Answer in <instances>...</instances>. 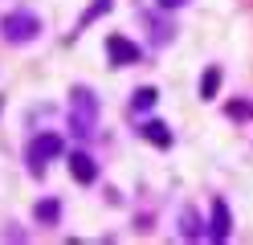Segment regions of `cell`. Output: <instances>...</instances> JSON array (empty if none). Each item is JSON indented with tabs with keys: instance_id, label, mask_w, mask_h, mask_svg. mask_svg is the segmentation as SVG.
<instances>
[{
	"instance_id": "6da1fadb",
	"label": "cell",
	"mask_w": 253,
	"mask_h": 245,
	"mask_svg": "<svg viewBox=\"0 0 253 245\" xmlns=\"http://www.w3.org/2000/svg\"><path fill=\"white\" fill-rule=\"evenodd\" d=\"M94 127H98V98L86 86H74L70 90V131L78 139H86L94 135Z\"/></svg>"
},
{
	"instance_id": "7a4b0ae2",
	"label": "cell",
	"mask_w": 253,
	"mask_h": 245,
	"mask_svg": "<svg viewBox=\"0 0 253 245\" xmlns=\"http://www.w3.org/2000/svg\"><path fill=\"white\" fill-rule=\"evenodd\" d=\"M0 33H4V41H12V45H29V41H37L41 37V21L33 12H8L4 16V25H0Z\"/></svg>"
},
{
	"instance_id": "3957f363",
	"label": "cell",
	"mask_w": 253,
	"mask_h": 245,
	"mask_svg": "<svg viewBox=\"0 0 253 245\" xmlns=\"http://www.w3.org/2000/svg\"><path fill=\"white\" fill-rule=\"evenodd\" d=\"M61 151H66L61 135H53V131L37 135L33 143H29V168H33V176H45V163H49V159H57Z\"/></svg>"
},
{
	"instance_id": "277c9868",
	"label": "cell",
	"mask_w": 253,
	"mask_h": 245,
	"mask_svg": "<svg viewBox=\"0 0 253 245\" xmlns=\"http://www.w3.org/2000/svg\"><path fill=\"white\" fill-rule=\"evenodd\" d=\"M106 53H110V65H135V61H139V45H135L131 37L110 33V37H106Z\"/></svg>"
},
{
	"instance_id": "5b68a950",
	"label": "cell",
	"mask_w": 253,
	"mask_h": 245,
	"mask_svg": "<svg viewBox=\"0 0 253 245\" xmlns=\"http://www.w3.org/2000/svg\"><path fill=\"white\" fill-rule=\"evenodd\" d=\"M229 229H233L229 204L216 196V200H212V212H209V237H212V241H229Z\"/></svg>"
},
{
	"instance_id": "8992f818",
	"label": "cell",
	"mask_w": 253,
	"mask_h": 245,
	"mask_svg": "<svg viewBox=\"0 0 253 245\" xmlns=\"http://www.w3.org/2000/svg\"><path fill=\"white\" fill-rule=\"evenodd\" d=\"M70 176L78 180V184H94V180H98V163H94L86 151H74L70 155Z\"/></svg>"
},
{
	"instance_id": "52a82bcc",
	"label": "cell",
	"mask_w": 253,
	"mask_h": 245,
	"mask_svg": "<svg viewBox=\"0 0 253 245\" xmlns=\"http://www.w3.org/2000/svg\"><path fill=\"white\" fill-rule=\"evenodd\" d=\"M139 131H143V139H147V143H155V147H171V131H168V123H160V119H147Z\"/></svg>"
},
{
	"instance_id": "ba28073f",
	"label": "cell",
	"mask_w": 253,
	"mask_h": 245,
	"mask_svg": "<svg viewBox=\"0 0 253 245\" xmlns=\"http://www.w3.org/2000/svg\"><path fill=\"white\" fill-rule=\"evenodd\" d=\"M220 82H225V74H220V65H209V70L200 74V98H204V102H212V98H216Z\"/></svg>"
},
{
	"instance_id": "9c48e42d",
	"label": "cell",
	"mask_w": 253,
	"mask_h": 245,
	"mask_svg": "<svg viewBox=\"0 0 253 245\" xmlns=\"http://www.w3.org/2000/svg\"><path fill=\"white\" fill-rule=\"evenodd\" d=\"M33 217H37L41 225H53V221L61 217V200H53V196H45V200H37V208H33Z\"/></svg>"
},
{
	"instance_id": "30bf717a",
	"label": "cell",
	"mask_w": 253,
	"mask_h": 245,
	"mask_svg": "<svg viewBox=\"0 0 253 245\" xmlns=\"http://www.w3.org/2000/svg\"><path fill=\"white\" fill-rule=\"evenodd\" d=\"M155 102H160V90H155V86H139L135 98H131V106H135V110H151Z\"/></svg>"
},
{
	"instance_id": "8fae6325",
	"label": "cell",
	"mask_w": 253,
	"mask_h": 245,
	"mask_svg": "<svg viewBox=\"0 0 253 245\" xmlns=\"http://www.w3.org/2000/svg\"><path fill=\"white\" fill-rule=\"evenodd\" d=\"M110 4H115V0H94V4L82 12V21H78V29H86V25H94V21H98V16H106L110 12Z\"/></svg>"
},
{
	"instance_id": "7c38bea8",
	"label": "cell",
	"mask_w": 253,
	"mask_h": 245,
	"mask_svg": "<svg viewBox=\"0 0 253 245\" xmlns=\"http://www.w3.org/2000/svg\"><path fill=\"white\" fill-rule=\"evenodd\" d=\"M180 233H184L188 241L200 237V225H196V212H192V208H184V212H180Z\"/></svg>"
},
{
	"instance_id": "4fadbf2b",
	"label": "cell",
	"mask_w": 253,
	"mask_h": 245,
	"mask_svg": "<svg viewBox=\"0 0 253 245\" xmlns=\"http://www.w3.org/2000/svg\"><path fill=\"white\" fill-rule=\"evenodd\" d=\"M225 114H229V119H253V106L249 102H229Z\"/></svg>"
},
{
	"instance_id": "5bb4252c",
	"label": "cell",
	"mask_w": 253,
	"mask_h": 245,
	"mask_svg": "<svg viewBox=\"0 0 253 245\" xmlns=\"http://www.w3.org/2000/svg\"><path fill=\"white\" fill-rule=\"evenodd\" d=\"M160 4H164V8H184L188 0H160Z\"/></svg>"
}]
</instances>
